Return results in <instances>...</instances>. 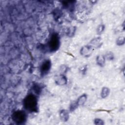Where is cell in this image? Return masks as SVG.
I'll use <instances>...</instances> for the list:
<instances>
[{"label":"cell","instance_id":"4","mask_svg":"<svg viewBox=\"0 0 125 125\" xmlns=\"http://www.w3.org/2000/svg\"><path fill=\"white\" fill-rule=\"evenodd\" d=\"M51 66V61L49 60L44 61L40 67V73L42 76L46 75L49 71Z\"/></svg>","mask_w":125,"mask_h":125},{"label":"cell","instance_id":"13","mask_svg":"<svg viewBox=\"0 0 125 125\" xmlns=\"http://www.w3.org/2000/svg\"><path fill=\"white\" fill-rule=\"evenodd\" d=\"M105 58H106L107 59L109 60H113V58H114L113 54L111 52H108L106 54Z\"/></svg>","mask_w":125,"mask_h":125},{"label":"cell","instance_id":"10","mask_svg":"<svg viewBox=\"0 0 125 125\" xmlns=\"http://www.w3.org/2000/svg\"><path fill=\"white\" fill-rule=\"evenodd\" d=\"M110 93V89L107 87H104L101 92V97L102 98H106Z\"/></svg>","mask_w":125,"mask_h":125},{"label":"cell","instance_id":"14","mask_svg":"<svg viewBox=\"0 0 125 125\" xmlns=\"http://www.w3.org/2000/svg\"><path fill=\"white\" fill-rule=\"evenodd\" d=\"M104 26L103 24H100L98 26L97 29V32L98 34H101L102 33V32L104 31Z\"/></svg>","mask_w":125,"mask_h":125},{"label":"cell","instance_id":"11","mask_svg":"<svg viewBox=\"0 0 125 125\" xmlns=\"http://www.w3.org/2000/svg\"><path fill=\"white\" fill-rule=\"evenodd\" d=\"M101 41V38L99 37H97L96 38L93 39L91 42H90V44L91 45H90L93 47V46H98V44H100Z\"/></svg>","mask_w":125,"mask_h":125},{"label":"cell","instance_id":"3","mask_svg":"<svg viewBox=\"0 0 125 125\" xmlns=\"http://www.w3.org/2000/svg\"><path fill=\"white\" fill-rule=\"evenodd\" d=\"M12 119L17 124H23L26 120V114L23 110H17L12 114Z\"/></svg>","mask_w":125,"mask_h":125},{"label":"cell","instance_id":"8","mask_svg":"<svg viewBox=\"0 0 125 125\" xmlns=\"http://www.w3.org/2000/svg\"><path fill=\"white\" fill-rule=\"evenodd\" d=\"M87 99V95L85 94H83L81 96H80L77 101H76V104L78 106L83 105L85 103Z\"/></svg>","mask_w":125,"mask_h":125},{"label":"cell","instance_id":"15","mask_svg":"<svg viewBox=\"0 0 125 125\" xmlns=\"http://www.w3.org/2000/svg\"><path fill=\"white\" fill-rule=\"evenodd\" d=\"M94 124L95 125H104V121L99 118H96L94 120Z\"/></svg>","mask_w":125,"mask_h":125},{"label":"cell","instance_id":"5","mask_svg":"<svg viewBox=\"0 0 125 125\" xmlns=\"http://www.w3.org/2000/svg\"><path fill=\"white\" fill-rule=\"evenodd\" d=\"M94 50V48L90 45L83 46L80 50L81 54L85 57H89L91 55Z\"/></svg>","mask_w":125,"mask_h":125},{"label":"cell","instance_id":"16","mask_svg":"<svg viewBox=\"0 0 125 125\" xmlns=\"http://www.w3.org/2000/svg\"><path fill=\"white\" fill-rule=\"evenodd\" d=\"M78 106L77 105V104H76V102H74V103H72L70 105V111H73Z\"/></svg>","mask_w":125,"mask_h":125},{"label":"cell","instance_id":"12","mask_svg":"<svg viewBox=\"0 0 125 125\" xmlns=\"http://www.w3.org/2000/svg\"><path fill=\"white\" fill-rule=\"evenodd\" d=\"M125 43V38L123 37H119L116 41V43L118 45H122Z\"/></svg>","mask_w":125,"mask_h":125},{"label":"cell","instance_id":"6","mask_svg":"<svg viewBox=\"0 0 125 125\" xmlns=\"http://www.w3.org/2000/svg\"><path fill=\"white\" fill-rule=\"evenodd\" d=\"M56 83L59 85H62L66 83L67 79L63 75H60L57 76L55 78Z\"/></svg>","mask_w":125,"mask_h":125},{"label":"cell","instance_id":"9","mask_svg":"<svg viewBox=\"0 0 125 125\" xmlns=\"http://www.w3.org/2000/svg\"><path fill=\"white\" fill-rule=\"evenodd\" d=\"M105 62V58L104 56L100 55L96 58V62L98 65L103 67L104 65Z\"/></svg>","mask_w":125,"mask_h":125},{"label":"cell","instance_id":"7","mask_svg":"<svg viewBox=\"0 0 125 125\" xmlns=\"http://www.w3.org/2000/svg\"><path fill=\"white\" fill-rule=\"evenodd\" d=\"M60 117L61 120L63 122H66L69 119V114L67 110L62 109L60 112Z\"/></svg>","mask_w":125,"mask_h":125},{"label":"cell","instance_id":"1","mask_svg":"<svg viewBox=\"0 0 125 125\" xmlns=\"http://www.w3.org/2000/svg\"><path fill=\"white\" fill-rule=\"evenodd\" d=\"M23 105L28 111L36 112L38 110V100L36 96L32 94L27 95L23 100Z\"/></svg>","mask_w":125,"mask_h":125},{"label":"cell","instance_id":"2","mask_svg":"<svg viewBox=\"0 0 125 125\" xmlns=\"http://www.w3.org/2000/svg\"><path fill=\"white\" fill-rule=\"evenodd\" d=\"M60 37L58 34L54 33L50 37L48 42V47L50 51L54 52L57 51L60 46Z\"/></svg>","mask_w":125,"mask_h":125}]
</instances>
